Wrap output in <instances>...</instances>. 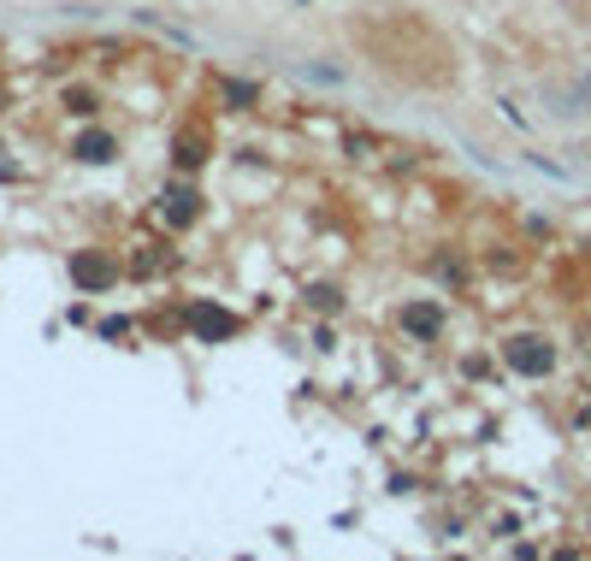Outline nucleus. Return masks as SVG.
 <instances>
[{
	"mask_svg": "<svg viewBox=\"0 0 591 561\" xmlns=\"http://www.w3.org/2000/svg\"><path fill=\"white\" fill-rule=\"evenodd\" d=\"M219 95H225L231 113H249V107L261 101V83H255V77H219Z\"/></svg>",
	"mask_w": 591,
	"mask_h": 561,
	"instance_id": "nucleus-7",
	"label": "nucleus"
},
{
	"mask_svg": "<svg viewBox=\"0 0 591 561\" xmlns=\"http://www.w3.org/2000/svg\"><path fill=\"white\" fill-rule=\"evenodd\" d=\"M71 284H77L83 296H101V290L119 284V260H107L101 249H77L71 254Z\"/></svg>",
	"mask_w": 591,
	"mask_h": 561,
	"instance_id": "nucleus-3",
	"label": "nucleus"
},
{
	"mask_svg": "<svg viewBox=\"0 0 591 561\" xmlns=\"http://www.w3.org/2000/svg\"><path fill=\"white\" fill-rule=\"evenodd\" d=\"M95 337H101V343H119V337H131V319H125V313H119V319H101Z\"/></svg>",
	"mask_w": 591,
	"mask_h": 561,
	"instance_id": "nucleus-10",
	"label": "nucleus"
},
{
	"mask_svg": "<svg viewBox=\"0 0 591 561\" xmlns=\"http://www.w3.org/2000/svg\"><path fill=\"white\" fill-rule=\"evenodd\" d=\"M154 213H160L172 231H184V225H196V219H201V195H196V189H160Z\"/></svg>",
	"mask_w": 591,
	"mask_h": 561,
	"instance_id": "nucleus-5",
	"label": "nucleus"
},
{
	"mask_svg": "<svg viewBox=\"0 0 591 561\" xmlns=\"http://www.w3.org/2000/svg\"><path fill=\"white\" fill-rule=\"evenodd\" d=\"M172 160H178V172H196L201 160H207V148H201V136H178V154H172Z\"/></svg>",
	"mask_w": 591,
	"mask_h": 561,
	"instance_id": "nucleus-8",
	"label": "nucleus"
},
{
	"mask_svg": "<svg viewBox=\"0 0 591 561\" xmlns=\"http://www.w3.org/2000/svg\"><path fill=\"white\" fill-rule=\"evenodd\" d=\"M71 154H77V160H83V166H107V160H113V154H119V136H113V130H83V136H77V142H71Z\"/></svg>",
	"mask_w": 591,
	"mask_h": 561,
	"instance_id": "nucleus-6",
	"label": "nucleus"
},
{
	"mask_svg": "<svg viewBox=\"0 0 591 561\" xmlns=\"http://www.w3.org/2000/svg\"><path fill=\"white\" fill-rule=\"evenodd\" d=\"M184 325L196 331L201 343H231V337L243 331V319L231 308H219V302H190V308H184Z\"/></svg>",
	"mask_w": 591,
	"mask_h": 561,
	"instance_id": "nucleus-2",
	"label": "nucleus"
},
{
	"mask_svg": "<svg viewBox=\"0 0 591 561\" xmlns=\"http://www.w3.org/2000/svg\"><path fill=\"white\" fill-rule=\"evenodd\" d=\"M66 107L77 119H89V113H95V95H89V89H66Z\"/></svg>",
	"mask_w": 591,
	"mask_h": 561,
	"instance_id": "nucleus-11",
	"label": "nucleus"
},
{
	"mask_svg": "<svg viewBox=\"0 0 591 561\" xmlns=\"http://www.w3.org/2000/svg\"><path fill=\"white\" fill-rule=\"evenodd\" d=\"M503 361H509V373H521V378H550L556 373V343L538 337V331H521V337L503 343Z\"/></svg>",
	"mask_w": 591,
	"mask_h": 561,
	"instance_id": "nucleus-1",
	"label": "nucleus"
},
{
	"mask_svg": "<svg viewBox=\"0 0 591 561\" xmlns=\"http://www.w3.org/2000/svg\"><path fill=\"white\" fill-rule=\"evenodd\" d=\"M444 325H450L444 302H408V308H402V331H408L414 343H438Z\"/></svg>",
	"mask_w": 591,
	"mask_h": 561,
	"instance_id": "nucleus-4",
	"label": "nucleus"
},
{
	"mask_svg": "<svg viewBox=\"0 0 591 561\" xmlns=\"http://www.w3.org/2000/svg\"><path fill=\"white\" fill-rule=\"evenodd\" d=\"M308 302H314L320 313H337L343 308V290H337V284H308Z\"/></svg>",
	"mask_w": 591,
	"mask_h": 561,
	"instance_id": "nucleus-9",
	"label": "nucleus"
},
{
	"mask_svg": "<svg viewBox=\"0 0 591 561\" xmlns=\"http://www.w3.org/2000/svg\"><path fill=\"white\" fill-rule=\"evenodd\" d=\"M438 278H444L450 290H461V284H467V272H461V260H438Z\"/></svg>",
	"mask_w": 591,
	"mask_h": 561,
	"instance_id": "nucleus-12",
	"label": "nucleus"
}]
</instances>
